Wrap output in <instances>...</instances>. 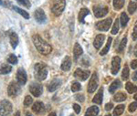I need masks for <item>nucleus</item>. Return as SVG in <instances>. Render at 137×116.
Returning a JSON list of instances; mask_svg holds the SVG:
<instances>
[{"label": "nucleus", "mask_w": 137, "mask_h": 116, "mask_svg": "<svg viewBox=\"0 0 137 116\" xmlns=\"http://www.w3.org/2000/svg\"><path fill=\"white\" fill-rule=\"evenodd\" d=\"M32 40H33L34 46L36 47V48L40 54L48 55L52 51V47L47 41L44 40L39 35H34L32 37Z\"/></svg>", "instance_id": "1"}, {"label": "nucleus", "mask_w": 137, "mask_h": 116, "mask_svg": "<svg viewBox=\"0 0 137 116\" xmlns=\"http://www.w3.org/2000/svg\"><path fill=\"white\" fill-rule=\"evenodd\" d=\"M35 78L39 80H44L48 76L47 65L44 63H37L34 67Z\"/></svg>", "instance_id": "2"}, {"label": "nucleus", "mask_w": 137, "mask_h": 116, "mask_svg": "<svg viewBox=\"0 0 137 116\" xmlns=\"http://www.w3.org/2000/svg\"><path fill=\"white\" fill-rule=\"evenodd\" d=\"M65 7H66V0H53L51 5V11L56 16H59L64 11Z\"/></svg>", "instance_id": "3"}, {"label": "nucleus", "mask_w": 137, "mask_h": 116, "mask_svg": "<svg viewBox=\"0 0 137 116\" xmlns=\"http://www.w3.org/2000/svg\"><path fill=\"white\" fill-rule=\"evenodd\" d=\"M13 111V107L10 102L7 100H3L0 102V115L8 116Z\"/></svg>", "instance_id": "4"}, {"label": "nucleus", "mask_w": 137, "mask_h": 116, "mask_svg": "<svg viewBox=\"0 0 137 116\" xmlns=\"http://www.w3.org/2000/svg\"><path fill=\"white\" fill-rule=\"evenodd\" d=\"M21 85H19L18 82L12 81L9 83L7 87V93L10 97H16V95L20 93L21 91Z\"/></svg>", "instance_id": "5"}, {"label": "nucleus", "mask_w": 137, "mask_h": 116, "mask_svg": "<svg viewBox=\"0 0 137 116\" xmlns=\"http://www.w3.org/2000/svg\"><path fill=\"white\" fill-rule=\"evenodd\" d=\"M112 19L111 18H108L106 19H104V20L97 22L95 27L100 31H108L109 28L111 27V26H112Z\"/></svg>", "instance_id": "6"}, {"label": "nucleus", "mask_w": 137, "mask_h": 116, "mask_svg": "<svg viewBox=\"0 0 137 116\" xmlns=\"http://www.w3.org/2000/svg\"><path fill=\"white\" fill-rule=\"evenodd\" d=\"M99 84V80H98V75L97 73L94 72L91 77V80L89 81V84H88V88H87V91L89 93H92L95 91V90L97 89Z\"/></svg>", "instance_id": "7"}, {"label": "nucleus", "mask_w": 137, "mask_h": 116, "mask_svg": "<svg viewBox=\"0 0 137 116\" xmlns=\"http://www.w3.org/2000/svg\"><path fill=\"white\" fill-rule=\"evenodd\" d=\"M29 91L30 93L35 97H39L43 92V87L40 83L38 82H32L29 85Z\"/></svg>", "instance_id": "8"}, {"label": "nucleus", "mask_w": 137, "mask_h": 116, "mask_svg": "<svg viewBox=\"0 0 137 116\" xmlns=\"http://www.w3.org/2000/svg\"><path fill=\"white\" fill-rule=\"evenodd\" d=\"M108 11H109V9H108L107 7H105V6H94L93 7L94 16L97 18H100L105 16L108 14Z\"/></svg>", "instance_id": "9"}, {"label": "nucleus", "mask_w": 137, "mask_h": 116, "mask_svg": "<svg viewBox=\"0 0 137 116\" xmlns=\"http://www.w3.org/2000/svg\"><path fill=\"white\" fill-rule=\"evenodd\" d=\"M27 80V76L26 71L23 68H19L16 71V81L19 85L26 84Z\"/></svg>", "instance_id": "10"}, {"label": "nucleus", "mask_w": 137, "mask_h": 116, "mask_svg": "<svg viewBox=\"0 0 137 116\" xmlns=\"http://www.w3.org/2000/svg\"><path fill=\"white\" fill-rule=\"evenodd\" d=\"M121 67V59L118 56H114L112 59V67H111V72L113 75H116Z\"/></svg>", "instance_id": "11"}, {"label": "nucleus", "mask_w": 137, "mask_h": 116, "mask_svg": "<svg viewBox=\"0 0 137 116\" xmlns=\"http://www.w3.org/2000/svg\"><path fill=\"white\" fill-rule=\"evenodd\" d=\"M91 75V71H83L80 68L77 69L74 72V77L79 79L80 80H86Z\"/></svg>", "instance_id": "12"}, {"label": "nucleus", "mask_w": 137, "mask_h": 116, "mask_svg": "<svg viewBox=\"0 0 137 116\" xmlns=\"http://www.w3.org/2000/svg\"><path fill=\"white\" fill-rule=\"evenodd\" d=\"M34 16H35L36 21L38 23H39V24L45 23L46 20H47V16H46L45 12H44L43 9H41V8L36 9V11H35V14H34Z\"/></svg>", "instance_id": "13"}, {"label": "nucleus", "mask_w": 137, "mask_h": 116, "mask_svg": "<svg viewBox=\"0 0 137 116\" xmlns=\"http://www.w3.org/2000/svg\"><path fill=\"white\" fill-rule=\"evenodd\" d=\"M32 111L36 114H41L45 112V106L44 103L41 102H36L32 106Z\"/></svg>", "instance_id": "14"}, {"label": "nucleus", "mask_w": 137, "mask_h": 116, "mask_svg": "<svg viewBox=\"0 0 137 116\" xmlns=\"http://www.w3.org/2000/svg\"><path fill=\"white\" fill-rule=\"evenodd\" d=\"M62 81L59 79H55V80H51L49 82V84L48 85V91L52 92V91H55L57 89H59V87L61 86Z\"/></svg>", "instance_id": "15"}, {"label": "nucleus", "mask_w": 137, "mask_h": 116, "mask_svg": "<svg viewBox=\"0 0 137 116\" xmlns=\"http://www.w3.org/2000/svg\"><path fill=\"white\" fill-rule=\"evenodd\" d=\"M104 39H105V36L103 34H99L96 36L95 39H94V41H93V45H94V47H95V48L100 49V47H101L103 44Z\"/></svg>", "instance_id": "16"}, {"label": "nucleus", "mask_w": 137, "mask_h": 116, "mask_svg": "<svg viewBox=\"0 0 137 116\" xmlns=\"http://www.w3.org/2000/svg\"><path fill=\"white\" fill-rule=\"evenodd\" d=\"M62 71H68L71 70V58L68 57V56H66L65 59H63V61L61 63V66H60Z\"/></svg>", "instance_id": "17"}, {"label": "nucleus", "mask_w": 137, "mask_h": 116, "mask_svg": "<svg viewBox=\"0 0 137 116\" xmlns=\"http://www.w3.org/2000/svg\"><path fill=\"white\" fill-rule=\"evenodd\" d=\"M102 98H103V88H100L97 94H95L94 98L92 99V102L94 103H96V104H101Z\"/></svg>", "instance_id": "18"}, {"label": "nucleus", "mask_w": 137, "mask_h": 116, "mask_svg": "<svg viewBox=\"0 0 137 116\" xmlns=\"http://www.w3.org/2000/svg\"><path fill=\"white\" fill-rule=\"evenodd\" d=\"M9 40H10V44H11L12 48L15 49L16 48V46L18 44V37L15 32H12L9 35Z\"/></svg>", "instance_id": "19"}, {"label": "nucleus", "mask_w": 137, "mask_h": 116, "mask_svg": "<svg viewBox=\"0 0 137 116\" xmlns=\"http://www.w3.org/2000/svg\"><path fill=\"white\" fill-rule=\"evenodd\" d=\"M12 71V67L10 65L5 63H0V74L5 75V74H8Z\"/></svg>", "instance_id": "20"}, {"label": "nucleus", "mask_w": 137, "mask_h": 116, "mask_svg": "<svg viewBox=\"0 0 137 116\" xmlns=\"http://www.w3.org/2000/svg\"><path fill=\"white\" fill-rule=\"evenodd\" d=\"M99 108L97 106H91L85 112V116H97L99 113Z\"/></svg>", "instance_id": "21"}, {"label": "nucleus", "mask_w": 137, "mask_h": 116, "mask_svg": "<svg viewBox=\"0 0 137 116\" xmlns=\"http://www.w3.org/2000/svg\"><path fill=\"white\" fill-rule=\"evenodd\" d=\"M90 14V10L87 8H81L80 10V13H79V21L80 23H84L85 16H88Z\"/></svg>", "instance_id": "22"}, {"label": "nucleus", "mask_w": 137, "mask_h": 116, "mask_svg": "<svg viewBox=\"0 0 137 116\" xmlns=\"http://www.w3.org/2000/svg\"><path fill=\"white\" fill-rule=\"evenodd\" d=\"M73 53H74V58H75L76 59L80 57V55H82V53H83L82 48L80 47V45L79 43H75L74 48H73Z\"/></svg>", "instance_id": "23"}, {"label": "nucleus", "mask_w": 137, "mask_h": 116, "mask_svg": "<svg viewBox=\"0 0 137 116\" xmlns=\"http://www.w3.org/2000/svg\"><path fill=\"white\" fill-rule=\"evenodd\" d=\"M121 87V81L119 80H115L113 82H112V84L110 85L109 87V91L111 92V93H113L114 91H116L117 89H119Z\"/></svg>", "instance_id": "24"}, {"label": "nucleus", "mask_w": 137, "mask_h": 116, "mask_svg": "<svg viewBox=\"0 0 137 116\" xmlns=\"http://www.w3.org/2000/svg\"><path fill=\"white\" fill-rule=\"evenodd\" d=\"M112 39L111 37L108 38V40H107V43H106V46L104 47L101 51L100 52V56H103V55H106L108 53V51L110 50V48H111V44H112Z\"/></svg>", "instance_id": "25"}, {"label": "nucleus", "mask_w": 137, "mask_h": 116, "mask_svg": "<svg viewBox=\"0 0 137 116\" xmlns=\"http://www.w3.org/2000/svg\"><path fill=\"white\" fill-rule=\"evenodd\" d=\"M120 23H121V26L123 27H124L126 25H127L128 21H129V16H128V15L125 13V12H123V13L121 14V18H120Z\"/></svg>", "instance_id": "26"}, {"label": "nucleus", "mask_w": 137, "mask_h": 116, "mask_svg": "<svg viewBox=\"0 0 137 116\" xmlns=\"http://www.w3.org/2000/svg\"><path fill=\"white\" fill-rule=\"evenodd\" d=\"M126 94H124L123 92H117L115 95L113 96V100L114 102H118V103H121L123 101L126 100Z\"/></svg>", "instance_id": "27"}, {"label": "nucleus", "mask_w": 137, "mask_h": 116, "mask_svg": "<svg viewBox=\"0 0 137 116\" xmlns=\"http://www.w3.org/2000/svg\"><path fill=\"white\" fill-rule=\"evenodd\" d=\"M13 9L15 10V11L18 12L19 15H21L24 18H26V19H28V18H29V14L27 13L26 10H24V9H21L18 7H13Z\"/></svg>", "instance_id": "28"}, {"label": "nucleus", "mask_w": 137, "mask_h": 116, "mask_svg": "<svg viewBox=\"0 0 137 116\" xmlns=\"http://www.w3.org/2000/svg\"><path fill=\"white\" fill-rule=\"evenodd\" d=\"M125 89L129 93H133L137 91V86L134 84H132V82H127L125 85Z\"/></svg>", "instance_id": "29"}, {"label": "nucleus", "mask_w": 137, "mask_h": 116, "mask_svg": "<svg viewBox=\"0 0 137 116\" xmlns=\"http://www.w3.org/2000/svg\"><path fill=\"white\" fill-rule=\"evenodd\" d=\"M125 0H113V7L115 10H120L123 7Z\"/></svg>", "instance_id": "30"}, {"label": "nucleus", "mask_w": 137, "mask_h": 116, "mask_svg": "<svg viewBox=\"0 0 137 116\" xmlns=\"http://www.w3.org/2000/svg\"><path fill=\"white\" fill-rule=\"evenodd\" d=\"M124 109H125V106L123 104H120L116 106V108L113 111V116H120L121 114H123Z\"/></svg>", "instance_id": "31"}, {"label": "nucleus", "mask_w": 137, "mask_h": 116, "mask_svg": "<svg viewBox=\"0 0 137 116\" xmlns=\"http://www.w3.org/2000/svg\"><path fill=\"white\" fill-rule=\"evenodd\" d=\"M136 10H137V3L131 1V2L129 3V5H128V12H129L131 15H132Z\"/></svg>", "instance_id": "32"}, {"label": "nucleus", "mask_w": 137, "mask_h": 116, "mask_svg": "<svg viewBox=\"0 0 137 116\" xmlns=\"http://www.w3.org/2000/svg\"><path fill=\"white\" fill-rule=\"evenodd\" d=\"M126 43H127V38L124 37V38L122 39L120 45H119V48H118L119 52H123V50H124V48H125V47H126Z\"/></svg>", "instance_id": "33"}, {"label": "nucleus", "mask_w": 137, "mask_h": 116, "mask_svg": "<svg viewBox=\"0 0 137 116\" xmlns=\"http://www.w3.org/2000/svg\"><path fill=\"white\" fill-rule=\"evenodd\" d=\"M129 75H130V71H129V68L127 66H125L123 70V73H122V78H123V80H128L129 78Z\"/></svg>", "instance_id": "34"}, {"label": "nucleus", "mask_w": 137, "mask_h": 116, "mask_svg": "<svg viewBox=\"0 0 137 116\" xmlns=\"http://www.w3.org/2000/svg\"><path fill=\"white\" fill-rule=\"evenodd\" d=\"M119 23H120V21H119V19H117L114 21L113 23V26H112V35H115L118 33L119 31Z\"/></svg>", "instance_id": "35"}, {"label": "nucleus", "mask_w": 137, "mask_h": 116, "mask_svg": "<svg viewBox=\"0 0 137 116\" xmlns=\"http://www.w3.org/2000/svg\"><path fill=\"white\" fill-rule=\"evenodd\" d=\"M7 62L10 64H16L18 63V58L15 54H10L7 58Z\"/></svg>", "instance_id": "36"}, {"label": "nucleus", "mask_w": 137, "mask_h": 116, "mask_svg": "<svg viewBox=\"0 0 137 116\" xmlns=\"http://www.w3.org/2000/svg\"><path fill=\"white\" fill-rule=\"evenodd\" d=\"M16 1L19 5H21L23 7H27V8H29L31 7V3L29 2V0H16Z\"/></svg>", "instance_id": "37"}, {"label": "nucleus", "mask_w": 137, "mask_h": 116, "mask_svg": "<svg viewBox=\"0 0 137 116\" xmlns=\"http://www.w3.org/2000/svg\"><path fill=\"white\" fill-rule=\"evenodd\" d=\"M32 103H33V99H32L31 96L27 95L25 97V100H24V105H25L26 107H28L29 105L32 104Z\"/></svg>", "instance_id": "38"}, {"label": "nucleus", "mask_w": 137, "mask_h": 116, "mask_svg": "<svg viewBox=\"0 0 137 116\" xmlns=\"http://www.w3.org/2000/svg\"><path fill=\"white\" fill-rule=\"evenodd\" d=\"M80 89H81V86H80V84L79 82H74V83H72V85H71V91H72L73 92L79 91Z\"/></svg>", "instance_id": "39"}, {"label": "nucleus", "mask_w": 137, "mask_h": 116, "mask_svg": "<svg viewBox=\"0 0 137 116\" xmlns=\"http://www.w3.org/2000/svg\"><path fill=\"white\" fill-rule=\"evenodd\" d=\"M137 109V103L134 102V103H132L130 105H129V107H128V110H129V112H134Z\"/></svg>", "instance_id": "40"}, {"label": "nucleus", "mask_w": 137, "mask_h": 116, "mask_svg": "<svg viewBox=\"0 0 137 116\" xmlns=\"http://www.w3.org/2000/svg\"><path fill=\"white\" fill-rule=\"evenodd\" d=\"M132 39L136 40L137 39V22L135 23L134 27H133V30H132Z\"/></svg>", "instance_id": "41"}, {"label": "nucleus", "mask_w": 137, "mask_h": 116, "mask_svg": "<svg viewBox=\"0 0 137 116\" xmlns=\"http://www.w3.org/2000/svg\"><path fill=\"white\" fill-rule=\"evenodd\" d=\"M73 109H74V111H75L76 113L79 114L80 112V110H81V108H80V106L79 104H77V103H74V104H73Z\"/></svg>", "instance_id": "42"}, {"label": "nucleus", "mask_w": 137, "mask_h": 116, "mask_svg": "<svg viewBox=\"0 0 137 116\" xmlns=\"http://www.w3.org/2000/svg\"><path fill=\"white\" fill-rule=\"evenodd\" d=\"M75 98H76V100H77L78 102H80V103H83V102H84V100H85L84 95H83V94H77Z\"/></svg>", "instance_id": "43"}, {"label": "nucleus", "mask_w": 137, "mask_h": 116, "mask_svg": "<svg viewBox=\"0 0 137 116\" xmlns=\"http://www.w3.org/2000/svg\"><path fill=\"white\" fill-rule=\"evenodd\" d=\"M131 68H132V70L137 69V59H133V60H132V62H131Z\"/></svg>", "instance_id": "44"}, {"label": "nucleus", "mask_w": 137, "mask_h": 116, "mask_svg": "<svg viewBox=\"0 0 137 116\" xmlns=\"http://www.w3.org/2000/svg\"><path fill=\"white\" fill-rule=\"evenodd\" d=\"M0 5L5 7H7L9 5H10V2H8V1H4V0H0Z\"/></svg>", "instance_id": "45"}, {"label": "nucleus", "mask_w": 137, "mask_h": 116, "mask_svg": "<svg viewBox=\"0 0 137 116\" xmlns=\"http://www.w3.org/2000/svg\"><path fill=\"white\" fill-rule=\"evenodd\" d=\"M112 107H113V104H112V103H109L105 105V110H106V111H110V110L112 109Z\"/></svg>", "instance_id": "46"}, {"label": "nucleus", "mask_w": 137, "mask_h": 116, "mask_svg": "<svg viewBox=\"0 0 137 116\" xmlns=\"http://www.w3.org/2000/svg\"><path fill=\"white\" fill-rule=\"evenodd\" d=\"M132 80H134V81H137V71L133 73V75H132Z\"/></svg>", "instance_id": "47"}, {"label": "nucleus", "mask_w": 137, "mask_h": 116, "mask_svg": "<svg viewBox=\"0 0 137 116\" xmlns=\"http://www.w3.org/2000/svg\"><path fill=\"white\" fill-rule=\"evenodd\" d=\"M133 52H134L135 57H137V44L135 45V47H134V50H133Z\"/></svg>", "instance_id": "48"}, {"label": "nucleus", "mask_w": 137, "mask_h": 116, "mask_svg": "<svg viewBox=\"0 0 137 116\" xmlns=\"http://www.w3.org/2000/svg\"><path fill=\"white\" fill-rule=\"evenodd\" d=\"M48 116H57V114L55 113V112H50V113L48 114Z\"/></svg>", "instance_id": "49"}, {"label": "nucleus", "mask_w": 137, "mask_h": 116, "mask_svg": "<svg viewBox=\"0 0 137 116\" xmlns=\"http://www.w3.org/2000/svg\"><path fill=\"white\" fill-rule=\"evenodd\" d=\"M26 116H33V115H32V114L30 113V112H26Z\"/></svg>", "instance_id": "50"}, {"label": "nucleus", "mask_w": 137, "mask_h": 116, "mask_svg": "<svg viewBox=\"0 0 137 116\" xmlns=\"http://www.w3.org/2000/svg\"><path fill=\"white\" fill-rule=\"evenodd\" d=\"M14 116H20V112H16V114H15Z\"/></svg>", "instance_id": "51"}, {"label": "nucleus", "mask_w": 137, "mask_h": 116, "mask_svg": "<svg viewBox=\"0 0 137 116\" xmlns=\"http://www.w3.org/2000/svg\"><path fill=\"white\" fill-rule=\"evenodd\" d=\"M133 98H134V100H135V101H137V94H135V95L133 96Z\"/></svg>", "instance_id": "52"}, {"label": "nucleus", "mask_w": 137, "mask_h": 116, "mask_svg": "<svg viewBox=\"0 0 137 116\" xmlns=\"http://www.w3.org/2000/svg\"><path fill=\"white\" fill-rule=\"evenodd\" d=\"M105 116H112V115H111V114H106Z\"/></svg>", "instance_id": "53"}, {"label": "nucleus", "mask_w": 137, "mask_h": 116, "mask_svg": "<svg viewBox=\"0 0 137 116\" xmlns=\"http://www.w3.org/2000/svg\"><path fill=\"white\" fill-rule=\"evenodd\" d=\"M70 116H74V115H73V114H71V115H70Z\"/></svg>", "instance_id": "54"}, {"label": "nucleus", "mask_w": 137, "mask_h": 116, "mask_svg": "<svg viewBox=\"0 0 137 116\" xmlns=\"http://www.w3.org/2000/svg\"><path fill=\"white\" fill-rule=\"evenodd\" d=\"M135 1H137V0H135Z\"/></svg>", "instance_id": "55"}]
</instances>
